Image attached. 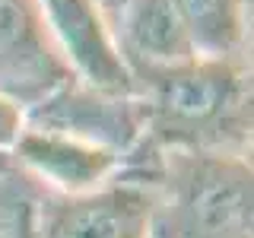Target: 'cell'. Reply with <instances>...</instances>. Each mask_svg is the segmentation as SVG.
<instances>
[{"label":"cell","mask_w":254,"mask_h":238,"mask_svg":"<svg viewBox=\"0 0 254 238\" xmlns=\"http://www.w3.org/2000/svg\"><path fill=\"white\" fill-rule=\"evenodd\" d=\"M143 137L162 149L242 153L251 140V79L245 60H185L133 73Z\"/></svg>","instance_id":"cell-1"},{"label":"cell","mask_w":254,"mask_h":238,"mask_svg":"<svg viewBox=\"0 0 254 238\" xmlns=\"http://www.w3.org/2000/svg\"><path fill=\"white\" fill-rule=\"evenodd\" d=\"M153 238H254V175L245 153L162 149L143 181Z\"/></svg>","instance_id":"cell-2"},{"label":"cell","mask_w":254,"mask_h":238,"mask_svg":"<svg viewBox=\"0 0 254 238\" xmlns=\"http://www.w3.org/2000/svg\"><path fill=\"white\" fill-rule=\"evenodd\" d=\"M35 238H153V194L137 181H108L86 194H51L32 206Z\"/></svg>","instance_id":"cell-3"},{"label":"cell","mask_w":254,"mask_h":238,"mask_svg":"<svg viewBox=\"0 0 254 238\" xmlns=\"http://www.w3.org/2000/svg\"><path fill=\"white\" fill-rule=\"evenodd\" d=\"M73 79L38 0H0V95L35 108Z\"/></svg>","instance_id":"cell-4"},{"label":"cell","mask_w":254,"mask_h":238,"mask_svg":"<svg viewBox=\"0 0 254 238\" xmlns=\"http://www.w3.org/2000/svg\"><path fill=\"white\" fill-rule=\"evenodd\" d=\"M26 124L70 133V137H79L95 146L115 149L124 159L143 140V105L137 95L92 89L73 76L45 102L29 108Z\"/></svg>","instance_id":"cell-5"},{"label":"cell","mask_w":254,"mask_h":238,"mask_svg":"<svg viewBox=\"0 0 254 238\" xmlns=\"http://www.w3.org/2000/svg\"><path fill=\"white\" fill-rule=\"evenodd\" d=\"M38 6L61 58L79 83L133 95V76L115 45L111 26L92 0H38Z\"/></svg>","instance_id":"cell-6"},{"label":"cell","mask_w":254,"mask_h":238,"mask_svg":"<svg viewBox=\"0 0 254 238\" xmlns=\"http://www.w3.org/2000/svg\"><path fill=\"white\" fill-rule=\"evenodd\" d=\"M19 165L45 181L51 194H86L118 178L124 159L115 149L95 146L70 133L29 127L13 146Z\"/></svg>","instance_id":"cell-7"},{"label":"cell","mask_w":254,"mask_h":238,"mask_svg":"<svg viewBox=\"0 0 254 238\" xmlns=\"http://www.w3.org/2000/svg\"><path fill=\"white\" fill-rule=\"evenodd\" d=\"M111 35L130 76L143 70H162L194 60L190 42L172 0H130L111 26Z\"/></svg>","instance_id":"cell-8"},{"label":"cell","mask_w":254,"mask_h":238,"mask_svg":"<svg viewBox=\"0 0 254 238\" xmlns=\"http://www.w3.org/2000/svg\"><path fill=\"white\" fill-rule=\"evenodd\" d=\"M194 58L245 60L248 13L245 0H172Z\"/></svg>","instance_id":"cell-9"},{"label":"cell","mask_w":254,"mask_h":238,"mask_svg":"<svg viewBox=\"0 0 254 238\" xmlns=\"http://www.w3.org/2000/svg\"><path fill=\"white\" fill-rule=\"evenodd\" d=\"M22 130H26V108L19 102L0 95V156L13 153V146H16Z\"/></svg>","instance_id":"cell-10"},{"label":"cell","mask_w":254,"mask_h":238,"mask_svg":"<svg viewBox=\"0 0 254 238\" xmlns=\"http://www.w3.org/2000/svg\"><path fill=\"white\" fill-rule=\"evenodd\" d=\"M92 3H95V10L105 16V22H108V26H115V22H118V16H121V13L127 10V3H130V0H92Z\"/></svg>","instance_id":"cell-11"},{"label":"cell","mask_w":254,"mask_h":238,"mask_svg":"<svg viewBox=\"0 0 254 238\" xmlns=\"http://www.w3.org/2000/svg\"><path fill=\"white\" fill-rule=\"evenodd\" d=\"M16 238H35V229H32V203H22V210H19V226H16Z\"/></svg>","instance_id":"cell-12"}]
</instances>
